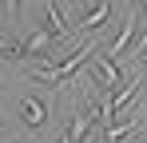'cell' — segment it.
Listing matches in <instances>:
<instances>
[{
	"label": "cell",
	"instance_id": "6",
	"mask_svg": "<svg viewBox=\"0 0 147 143\" xmlns=\"http://www.w3.org/2000/svg\"><path fill=\"white\" fill-rule=\"evenodd\" d=\"M0 143H4V123H0Z\"/></svg>",
	"mask_w": 147,
	"mask_h": 143
},
{
	"label": "cell",
	"instance_id": "7",
	"mask_svg": "<svg viewBox=\"0 0 147 143\" xmlns=\"http://www.w3.org/2000/svg\"><path fill=\"white\" fill-rule=\"evenodd\" d=\"M96 143H107V139H103V135H99V139H96Z\"/></svg>",
	"mask_w": 147,
	"mask_h": 143
},
{
	"label": "cell",
	"instance_id": "1",
	"mask_svg": "<svg viewBox=\"0 0 147 143\" xmlns=\"http://www.w3.org/2000/svg\"><path fill=\"white\" fill-rule=\"evenodd\" d=\"M40 28L48 32L56 44H68L76 36V20H72V8H64L60 0H44L40 4Z\"/></svg>",
	"mask_w": 147,
	"mask_h": 143
},
{
	"label": "cell",
	"instance_id": "3",
	"mask_svg": "<svg viewBox=\"0 0 147 143\" xmlns=\"http://www.w3.org/2000/svg\"><path fill=\"white\" fill-rule=\"evenodd\" d=\"M16 111H20V123H24L28 131H40V127H48V103L40 99V95H20V103H16Z\"/></svg>",
	"mask_w": 147,
	"mask_h": 143
},
{
	"label": "cell",
	"instance_id": "4",
	"mask_svg": "<svg viewBox=\"0 0 147 143\" xmlns=\"http://www.w3.org/2000/svg\"><path fill=\"white\" fill-rule=\"evenodd\" d=\"M139 16H143V20H147V0H143V4H139Z\"/></svg>",
	"mask_w": 147,
	"mask_h": 143
},
{
	"label": "cell",
	"instance_id": "5",
	"mask_svg": "<svg viewBox=\"0 0 147 143\" xmlns=\"http://www.w3.org/2000/svg\"><path fill=\"white\" fill-rule=\"evenodd\" d=\"M139 68H147V52H143V56H139Z\"/></svg>",
	"mask_w": 147,
	"mask_h": 143
},
{
	"label": "cell",
	"instance_id": "2",
	"mask_svg": "<svg viewBox=\"0 0 147 143\" xmlns=\"http://www.w3.org/2000/svg\"><path fill=\"white\" fill-rule=\"evenodd\" d=\"M88 76H92L107 95H115L123 84H127V80H123V68L115 64V60H107V56H96V60H92V68H88Z\"/></svg>",
	"mask_w": 147,
	"mask_h": 143
},
{
	"label": "cell",
	"instance_id": "8",
	"mask_svg": "<svg viewBox=\"0 0 147 143\" xmlns=\"http://www.w3.org/2000/svg\"><path fill=\"white\" fill-rule=\"evenodd\" d=\"M131 143H143V139H131Z\"/></svg>",
	"mask_w": 147,
	"mask_h": 143
}]
</instances>
